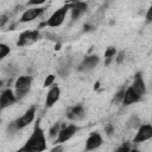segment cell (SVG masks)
Segmentation results:
<instances>
[{"label": "cell", "mask_w": 152, "mask_h": 152, "mask_svg": "<svg viewBox=\"0 0 152 152\" xmlns=\"http://www.w3.org/2000/svg\"><path fill=\"white\" fill-rule=\"evenodd\" d=\"M124 58H125V52L124 51H120L118 53V57H116V63H121L124 61Z\"/></svg>", "instance_id": "cell-26"}, {"label": "cell", "mask_w": 152, "mask_h": 152, "mask_svg": "<svg viewBox=\"0 0 152 152\" xmlns=\"http://www.w3.org/2000/svg\"><path fill=\"white\" fill-rule=\"evenodd\" d=\"M104 131H106V133H107L108 135H110V134H113V133H114V126H113L112 124H108V125H106Z\"/></svg>", "instance_id": "cell-23"}, {"label": "cell", "mask_w": 152, "mask_h": 152, "mask_svg": "<svg viewBox=\"0 0 152 152\" xmlns=\"http://www.w3.org/2000/svg\"><path fill=\"white\" fill-rule=\"evenodd\" d=\"M17 100V96L13 94V91L11 89H5L1 93L0 96V104H1V109H5L7 107H10L11 104H13Z\"/></svg>", "instance_id": "cell-10"}, {"label": "cell", "mask_w": 152, "mask_h": 152, "mask_svg": "<svg viewBox=\"0 0 152 152\" xmlns=\"http://www.w3.org/2000/svg\"><path fill=\"white\" fill-rule=\"evenodd\" d=\"M132 87L134 88V90H135L140 96H142V95L146 93V87H145L144 80L141 78L140 74H137V76H135V78H134V82H133Z\"/></svg>", "instance_id": "cell-16"}, {"label": "cell", "mask_w": 152, "mask_h": 152, "mask_svg": "<svg viewBox=\"0 0 152 152\" xmlns=\"http://www.w3.org/2000/svg\"><path fill=\"white\" fill-rule=\"evenodd\" d=\"M77 131V127L75 125H68V126H63V128L59 131L58 135H57V140L56 142L58 144H62V142H65L66 140H69Z\"/></svg>", "instance_id": "cell-7"}, {"label": "cell", "mask_w": 152, "mask_h": 152, "mask_svg": "<svg viewBox=\"0 0 152 152\" xmlns=\"http://www.w3.org/2000/svg\"><path fill=\"white\" fill-rule=\"evenodd\" d=\"M55 82V75H49L46 78H45V81H44V87L45 88H48V87H50L52 83Z\"/></svg>", "instance_id": "cell-22"}, {"label": "cell", "mask_w": 152, "mask_h": 152, "mask_svg": "<svg viewBox=\"0 0 152 152\" xmlns=\"http://www.w3.org/2000/svg\"><path fill=\"white\" fill-rule=\"evenodd\" d=\"M44 2H45V0H30L27 2V5H30V6H38V5H42Z\"/></svg>", "instance_id": "cell-24"}, {"label": "cell", "mask_w": 152, "mask_h": 152, "mask_svg": "<svg viewBox=\"0 0 152 152\" xmlns=\"http://www.w3.org/2000/svg\"><path fill=\"white\" fill-rule=\"evenodd\" d=\"M43 12H44V8H42V7L28 8V10H26V11L21 14V17H20V21H21V23H28V21H32V20H34L36 18H38Z\"/></svg>", "instance_id": "cell-8"}, {"label": "cell", "mask_w": 152, "mask_h": 152, "mask_svg": "<svg viewBox=\"0 0 152 152\" xmlns=\"http://www.w3.org/2000/svg\"><path fill=\"white\" fill-rule=\"evenodd\" d=\"M97 63H99V57L96 55L87 56V57H84V59L80 64L78 69L80 70H91L97 65Z\"/></svg>", "instance_id": "cell-13"}, {"label": "cell", "mask_w": 152, "mask_h": 152, "mask_svg": "<svg viewBox=\"0 0 152 152\" xmlns=\"http://www.w3.org/2000/svg\"><path fill=\"white\" fill-rule=\"evenodd\" d=\"M152 138V125H141L139 128H138V132L133 139L134 142H142V141H146L148 139Z\"/></svg>", "instance_id": "cell-6"}, {"label": "cell", "mask_w": 152, "mask_h": 152, "mask_svg": "<svg viewBox=\"0 0 152 152\" xmlns=\"http://www.w3.org/2000/svg\"><path fill=\"white\" fill-rule=\"evenodd\" d=\"M115 55H116V49H115V48L109 46V48L106 50V52H104V58H106V64H107V65L110 63V61L114 58Z\"/></svg>", "instance_id": "cell-17"}, {"label": "cell", "mask_w": 152, "mask_h": 152, "mask_svg": "<svg viewBox=\"0 0 152 152\" xmlns=\"http://www.w3.org/2000/svg\"><path fill=\"white\" fill-rule=\"evenodd\" d=\"M59 127H61V125H59V124H55V125L50 128V132H49V133H50V134H49V135H50V138H53V137H56V135L59 133V131H61V129H59Z\"/></svg>", "instance_id": "cell-20"}, {"label": "cell", "mask_w": 152, "mask_h": 152, "mask_svg": "<svg viewBox=\"0 0 152 152\" xmlns=\"http://www.w3.org/2000/svg\"><path fill=\"white\" fill-rule=\"evenodd\" d=\"M84 109H83V107L82 106H75V107H71V108H69L68 109V112H66V116H68V119H70V120H81V119H83L84 118Z\"/></svg>", "instance_id": "cell-15"}, {"label": "cell", "mask_w": 152, "mask_h": 152, "mask_svg": "<svg viewBox=\"0 0 152 152\" xmlns=\"http://www.w3.org/2000/svg\"><path fill=\"white\" fill-rule=\"evenodd\" d=\"M10 48L6 45V44H4V43H1L0 44V59H4L8 53H10Z\"/></svg>", "instance_id": "cell-19"}, {"label": "cell", "mask_w": 152, "mask_h": 152, "mask_svg": "<svg viewBox=\"0 0 152 152\" xmlns=\"http://www.w3.org/2000/svg\"><path fill=\"white\" fill-rule=\"evenodd\" d=\"M101 144H102V138H101V135H100L99 133H95V132H94V133H91V134L88 137V139H87V141H86V150H87V151L95 150V148L100 147Z\"/></svg>", "instance_id": "cell-12"}, {"label": "cell", "mask_w": 152, "mask_h": 152, "mask_svg": "<svg viewBox=\"0 0 152 152\" xmlns=\"http://www.w3.org/2000/svg\"><path fill=\"white\" fill-rule=\"evenodd\" d=\"M40 38V33L37 30L33 31H24L23 33H20L17 45L18 46H25V45H30L34 42H37Z\"/></svg>", "instance_id": "cell-5"}, {"label": "cell", "mask_w": 152, "mask_h": 152, "mask_svg": "<svg viewBox=\"0 0 152 152\" xmlns=\"http://www.w3.org/2000/svg\"><path fill=\"white\" fill-rule=\"evenodd\" d=\"M71 5H72V4H68V5H65V6L61 7V8H58L57 11H55V12L51 14V17L46 20L45 25H48V26H50V27H57V26H61V25L63 24L64 19H65L66 12L71 8Z\"/></svg>", "instance_id": "cell-2"}, {"label": "cell", "mask_w": 152, "mask_h": 152, "mask_svg": "<svg viewBox=\"0 0 152 152\" xmlns=\"http://www.w3.org/2000/svg\"><path fill=\"white\" fill-rule=\"evenodd\" d=\"M32 77L31 76H19L15 81V96L17 99H23L31 89Z\"/></svg>", "instance_id": "cell-3"}, {"label": "cell", "mask_w": 152, "mask_h": 152, "mask_svg": "<svg viewBox=\"0 0 152 152\" xmlns=\"http://www.w3.org/2000/svg\"><path fill=\"white\" fill-rule=\"evenodd\" d=\"M44 150H46L45 134H44V131L42 129V127L39 126V122H37L31 137L27 139V141L20 148V151H37V152H39V151H44Z\"/></svg>", "instance_id": "cell-1"}, {"label": "cell", "mask_w": 152, "mask_h": 152, "mask_svg": "<svg viewBox=\"0 0 152 152\" xmlns=\"http://www.w3.org/2000/svg\"><path fill=\"white\" fill-rule=\"evenodd\" d=\"M128 150H129L128 146H121V147L118 148V152H121V151H128Z\"/></svg>", "instance_id": "cell-27"}, {"label": "cell", "mask_w": 152, "mask_h": 152, "mask_svg": "<svg viewBox=\"0 0 152 152\" xmlns=\"http://www.w3.org/2000/svg\"><path fill=\"white\" fill-rule=\"evenodd\" d=\"M127 126H128L129 128H139V127L141 126V121H140V119H139L137 115H133V116H131L129 120L127 121Z\"/></svg>", "instance_id": "cell-18"}, {"label": "cell", "mask_w": 152, "mask_h": 152, "mask_svg": "<svg viewBox=\"0 0 152 152\" xmlns=\"http://www.w3.org/2000/svg\"><path fill=\"white\" fill-rule=\"evenodd\" d=\"M146 21H147V23H151V21H152V5H151V7L147 10V13H146Z\"/></svg>", "instance_id": "cell-25"}, {"label": "cell", "mask_w": 152, "mask_h": 152, "mask_svg": "<svg viewBox=\"0 0 152 152\" xmlns=\"http://www.w3.org/2000/svg\"><path fill=\"white\" fill-rule=\"evenodd\" d=\"M87 4L86 2H83V1H76V2H74L72 5H71V19L75 21V20H77L86 11H87Z\"/></svg>", "instance_id": "cell-11"}, {"label": "cell", "mask_w": 152, "mask_h": 152, "mask_svg": "<svg viewBox=\"0 0 152 152\" xmlns=\"http://www.w3.org/2000/svg\"><path fill=\"white\" fill-rule=\"evenodd\" d=\"M59 96H61V89L57 86L51 87L45 97V107H48V108L52 107L59 100Z\"/></svg>", "instance_id": "cell-9"}, {"label": "cell", "mask_w": 152, "mask_h": 152, "mask_svg": "<svg viewBox=\"0 0 152 152\" xmlns=\"http://www.w3.org/2000/svg\"><path fill=\"white\" fill-rule=\"evenodd\" d=\"M125 91H126V89H125V88H121V89L116 93L114 101H115V102H121V103H122V100H124V96H125Z\"/></svg>", "instance_id": "cell-21"}, {"label": "cell", "mask_w": 152, "mask_h": 152, "mask_svg": "<svg viewBox=\"0 0 152 152\" xmlns=\"http://www.w3.org/2000/svg\"><path fill=\"white\" fill-rule=\"evenodd\" d=\"M6 20H7V17H6V15H2V17H1V23H0V25L4 26L5 23H6Z\"/></svg>", "instance_id": "cell-28"}, {"label": "cell", "mask_w": 152, "mask_h": 152, "mask_svg": "<svg viewBox=\"0 0 152 152\" xmlns=\"http://www.w3.org/2000/svg\"><path fill=\"white\" fill-rule=\"evenodd\" d=\"M34 114H36V108H34V107L28 108V109L24 113V115H21L19 119H17L15 121H13V122L11 124V127H12L13 129H21V128L26 127L27 125H30V124L33 121Z\"/></svg>", "instance_id": "cell-4"}, {"label": "cell", "mask_w": 152, "mask_h": 152, "mask_svg": "<svg viewBox=\"0 0 152 152\" xmlns=\"http://www.w3.org/2000/svg\"><path fill=\"white\" fill-rule=\"evenodd\" d=\"M140 97H141V96H140V95L134 90V88L131 86V87L127 88L126 91H125V96H124L122 103L127 106V104H131V103H134V102L139 101Z\"/></svg>", "instance_id": "cell-14"}]
</instances>
